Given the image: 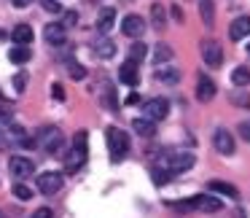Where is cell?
<instances>
[{
    "mask_svg": "<svg viewBox=\"0 0 250 218\" xmlns=\"http://www.w3.org/2000/svg\"><path fill=\"white\" fill-rule=\"evenodd\" d=\"M62 183H65V175L62 173H54V170H51V173H43L38 178V191L41 194H57V191L62 189Z\"/></svg>",
    "mask_w": 250,
    "mask_h": 218,
    "instance_id": "30bf717a",
    "label": "cell"
},
{
    "mask_svg": "<svg viewBox=\"0 0 250 218\" xmlns=\"http://www.w3.org/2000/svg\"><path fill=\"white\" fill-rule=\"evenodd\" d=\"M237 132H239V137H242L245 143H250V119H245V121H239V127H237Z\"/></svg>",
    "mask_w": 250,
    "mask_h": 218,
    "instance_id": "836d02e7",
    "label": "cell"
},
{
    "mask_svg": "<svg viewBox=\"0 0 250 218\" xmlns=\"http://www.w3.org/2000/svg\"><path fill=\"white\" fill-rule=\"evenodd\" d=\"M103 105H105V108H110V110L119 108V103H116V89L110 87V84H105V87H103Z\"/></svg>",
    "mask_w": 250,
    "mask_h": 218,
    "instance_id": "83f0119b",
    "label": "cell"
},
{
    "mask_svg": "<svg viewBox=\"0 0 250 218\" xmlns=\"http://www.w3.org/2000/svg\"><path fill=\"white\" fill-rule=\"evenodd\" d=\"M38 148H43L46 153H60L62 143H65V135H62L60 127H43V130L38 132Z\"/></svg>",
    "mask_w": 250,
    "mask_h": 218,
    "instance_id": "5b68a950",
    "label": "cell"
},
{
    "mask_svg": "<svg viewBox=\"0 0 250 218\" xmlns=\"http://www.w3.org/2000/svg\"><path fill=\"white\" fill-rule=\"evenodd\" d=\"M94 54H97L100 60H110V57L116 54V44H113L110 38H105V35H103V38L94 41Z\"/></svg>",
    "mask_w": 250,
    "mask_h": 218,
    "instance_id": "d6986e66",
    "label": "cell"
},
{
    "mask_svg": "<svg viewBox=\"0 0 250 218\" xmlns=\"http://www.w3.org/2000/svg\"><path fill=\"white\" fill-rule=\"evenodd\" d=\"M8 170H11L14 178L24 180V178H33L35 164H33V159H27V156H11L8 159Z\"/></svg>",
    "mask_w": 250,
    "mask_h": 218,
    "instance_id": "9c48e42d",
    "label": "cell"
},
{
    "mask_svg": "<svg viewBox=\"0 0 250 218\" xmlns=\"http://www.w3.org/2000/svg\"><path fill=\"white\" fill-rule=\"evenodd\" d=\"M199 49H202V60H205L207 67H221L223 49H221V44H218V41H202Z\"/></svg>",
    "mask_w": 250,
    "mask_h": 218,
    "instance_id": "52a82bcc",
    "label": "cell"
},
{
    "mask_svg": "<svg viewBox=\"0 0 250 218\" xmlns=\"http://www.w3.org/2000/svg\"><path fill=\"white\" fill-rule=\"evenodd\" d=\"M0 218H3V216H0Z\"/></svg>",
    "mask_w": 250,
    "mask_h": 218,
    "instance_id": "7bdbcfd3",
    "label": "cell"
},
{
    "mask_svg": "<svg viewBox=\"0 0 250 218\" xmlns=\"http://www.w3.org/2000/svg\"><path fill=\"white\" fill-rule=\"evenodd\" d=\"M41 6H43V11H49V14H60L62 11L60 0H41Z\"/></svg>",
    "mask_w": 250,
    "mask_h": 218,
    "instance_id": "1f68e13d",
    "label": "cell"
},
{
    "mask_svg": "<svg viewBox=\"0 0 250 218\" xmlns=\"http://www.w3.org/2000/svg\"><path fill=\"white\" fill-rule=\"evenodd\" d=\"M231 81H234V87H248V84H250V70L245 65L234 67V70H231Z\"/></svg>",
    "mask_w": 250,
    "mask_h": 218,
    "instance_id": "d4e9b609",
    "label": "cell"
},
{
    "mask_svg": "<svg viewBox=\"0 0 250 218\" xmlns=\"http://www.w3.org/2000/svg\"><path fill=\"white\" fill-rule=\"evenodd\" d=\"M132 130H135L140 137H153L156 135V121L146 119V116H137V119L132 121Z\"/></svg>",
    "mask_w": 250,
    "mask_h": 218,
    "instance_id": "e0dca14e",
    "label": "cell"
},
{
    "mask_svg": "<svg viewBox=\"0 0 250 218\" xmlns=\"http://www.w3.org/2000/svg\"><path fill=\"white\" fill-rule=\"evenodd\" d=\"M137 100H140V97H137V94H129V97H126V105H135Z\"/></svg>",
    "mask_w": 250,
    "mask_h": 218,
    "instance_id": "60d3db41",
    "label": "cell"
},
{
    "mask_svg": "<svg viewBox=\"0 0 250 218\" xmlns=\"http://www.w3.org/2000/svg\"><path fill=\"white\" fill-rule=\"evenodd\" d=\"M113 24H116V8H103V11L97 14V22H94V27H97V33L100 35H108L110 30H113Z\"/></svg>",
    "mask_w": 250,
    "mask_h": 218,
    "instance_id": "4fadbf2b",
    "label": "cell"
},
{
    "mask_svg": "<svg viewBox=\"0 0 250 218\" xmlns=\"http://www.w3.org/2000/svg\"><path fill=\"white\" fill-rule=\"evenodd\" d=\"M8 60H11L14 65H24V62L30 60V49H24V46H17V49L8 51Z\"/></svg>",
    "mask_w": 250,
    "mask_h": 218,
    "instance_id": "4316f807",
    "label": "cell"
},
{
    "mask_svg": "<svg viewBox=\"0 0 250 218\" xmlns=\"http://www.w3.org/2000/svg\"><path fill=\"white\" fill-rule=\"evenodd\" d=\"M156 167H162L164 173H169V175H178V173H183V170H191V167H194V153H191V151L164 153V156L159 159Z\"/></svg>",
    "mask_w": 250,
    "mask_h": 218,
    "instance_id": "3957f363",
    "label": "cell"
},
{
    "mask_svg": "<svg viewBox=\"0 0 250 218\" xmlns=\"http://www.w3.org/2000/svg\"><path fill=\"white\" fill-rule=\"evenodd\" d=\"M172 17H175V22H183V11L178 6H172Z\"/></svg>",
    "mask_w": 250,
    "mask_h": 218,
    "instance_id": "ab89813d",
    "label": "cell"
},
{
    "mask_svg": "<svg viewBox=\"0 0 250 218\" xmlns=\"http://www.w3.org/2000/svg\"><path fill=\"white\" fill-rule=\"evenodd\" d=\"M167 113H169V100H164V97H153V100H146V103H143V116L151 119V121L167 119Z\"/></svg>",
    "mask_w": 250,
    "mask_h": 218,
    "instance_id": "8992f818",
    "label": "cell"
},
{
    "mask_svg": "<svg viewBox=\"0 0 250 218\" xmlns=\"http://www.w3.org/2000/svg\"><path fill=\"white\" fill-rule=\"evenodd\" d=\"M51 92H54V100H60V103L65 100V92H62V87H60V84H54V87H51Z\"/></svg>",
    "mask_w": 250,
    "mask_h": 218,
    "instance_id": "74e56055",
    "label": "cell"
},
{
    "mask_svg": "<svg viewBox=\"0 0 250 218\" xmlns=\"http://www.w3.org/2000/svg\"><path fill=\"white\" fill-rule=\"evenodd\" d=\"M146 54H148V46L143 44V41H135V44L129 46V60H132V62H137V65H140V62L146 60Z\"/></svg>",
    "mask_w": 250,
    "mask_h": 218,
    "instance_id": "484cf974",
    "label": "cell"
},
{
    "mask_svg": "<svg viewBox=\"0 0 250 218\" xmlns=\"http://www.w3.org/2000/svg\"><path fill=\"white\" fill-rule=\"evenodd\" d=\"M14 87L24 89V87H27V76H14Z\"/></svg>",
    "mask_w": 250,
    "mask_h": 218,
    "instance_id": "8d00e7d4",
    "label": "cell"
},
{
    "mask_svg": "<svg viewBox=\"0 0 250 218\" xmlns=\"http://www.w3.org/2000/svg\"><path fill=\"white\" fill-rule=\"evenodd\" d=\"M121 33L126 35V38H143V33H146V19L137 17V14H126L124 19H121Z\"/></svg>",
    "mask_w": 250,
    "mask_h": 218,
    "instance_id": "ba28073f",
    "label": "cell"
},
{
    "mask_svg": "<svg viewBox=\"0 0 250 218\" xmlns=\"http://www.w3.org/2000/svg\"><path fill=\"white\" fill-rule=\"evenodd\" d=\"M76 22H78V14H76V11H67L65 17H62V24H65V30H67V27H73Z\"/></svg>",
    "mask_w": 250,
    "mask_h": 218,
    "instance_id": "e575fe53",
    "label": "cell"
},
{
    "mask_svg": "<svg viewBox=\"0 0 250 218\" xmlns=\"http://www.w3.org/2000/svg\"><path fill=\"white\" fill-rule=\"evenodd\" d=\"M169 207L175 210H205V213H218L223 207V202L212 194H196L186 202H169Z\"/></svg>",
    "mask_w": 250,
    "mask_h": 218,
    "instance_id": "7a4b0ae2",
    "label": "cell"
},
{
    "mask_svg": "<svg viewBox=\"0 0 250 218\" xmlns=\"http://www.w3.org/2000/svg\"><path fill=\"white\" fill-rule=\"evenodd\" d=\"M169 180V173H164L162 167H153V183L156 186H164Z\"/></svg>",
    "mask_w": 250,
    "mask_h": 218,
    "instance_id": "d6a6232c",
    "label": "cell"
},
{
    "mask_svg": "<svg viewBox=\"0 0 250 218\" xmlns=\"http://www.w3.org/2000/svg\"><path fill=\"white\" fill-rule=\"evenodd\" d=\"M250 35V17H237L229 27V38L231 41H242Z\"/></svg>",
    "mask_w": 250,
    "mask_h": 218,
    "instance_id": "9a60e30c",
    "label": "cell"
},
{
    "mask_svg": "<svg viewBox=\"0 0 250 218\" xmlns=\"http://www.w3.org/2000/svg\"><path fill=\"white\" fill-rule=\"evenodd\" d=\"M86 153H89V140H86V132H76V137H73V146L70 151L65 153V170L67 173H76V170L83 167V162H86Z\"/></svg>",
    "mask_w": 250,
    "mask_h": 218,
    "instance_id": "6da1fadb",
    "label": "cell"
},
{
    "mask_svg": "<svg viewBox=\"0 0 250 218\" xmlns=\"http://www.w3.org/2000/svg\"><path fill=\"white\" fill-rule=\"evenodd\" d=\"M30 218H54V213H51L49 207H41V210H35Z\"/></svg>",
    "mask_w": 250,
    "mask_h": 218,
    "instance_id": "d590c367",
    "label": "cell"
},
{
    "mask_svg": "<svg viewBox=\"0 0 250 218\" xmlns=\"http://www.w3.org/2000/svg\"><path fill=\"white\" fill-rule=\"evenodd\" d=\"M212 97H215V84L207 76H199V81H196V100L199 103H210Z\"/></svg>",
    "mask_w": 250,
    "mask_h": 218,
    "instance_id": "2e32d148",
    "label": "cell"
},
{
    "mask_svg": "<svg viewBox=\"0 0 250 218\" xmlns=\"http://www.w3.org/2000/svg\"><path fill=\"white\" fill-rule=\"evenodd\" d=\"M231 103L242 105V108H250V94L248 92H231Z\"/></svg>",
    "mask_w": 250,
    "mask_h": 218,
    "instance_id": "4dcf8cb0",
    "label": "cell"
},
{
    "mask_svg": "<svg viewBox=\"0 0 250 218\" xmlns=\"http://www.w3.org/2000/svg\"><path fill=\"white\" fill-rule=\"evenodd\" d=\"M105 143H108V151H110V159L113 162H121L129 151V135L119 127H108L105 130Z\"/></svg>",
    "mask_w": 250,
    "mask_h": 218,
    "instance_id": "277c9868",
    "label": "cell"
},
{
    "mask_svg": "<svg viewBox=\"0 0 250 218\" xmlns=\"http://www.w3.org/2000/svg\"><path fill=\"white\" fill-rule=\"evenodd\" d=\"M164 22H167L164 6H162V3H153V6H151V24H153L156 30H162V27H164Z\"/></svg>",
    "mask_w": 250,
    "mask_h": 218,
    "instance_id": "cb8c5ba5",
    "label": "cell"
},
{
    "mask_svg": "<svg viewBox=\"0 0 250 218\" xmlns=\"http://www.w3.org/2000/svg\"><path fill=\"white\" fill-rule=\"evenodd\" d=\"M14 196L19 202H30L33 199V191H30V186H24V180H19V183H14Z\"/></svg>",
    "mask_w": 250,
    "mask_h": 218,
    "instance_id": "f546056e",
    "label": "cell"
},
{
    "mask_svg": "<svg viewBox=\"0 0 250 218\" xmlns=\"http://www.w3.org/2000/svg\"><path fill=\"white\" fill-rule=\"evenodd\" d=\"M212 146H215V151L223 153V156H231L234 148H237V146H234V135L229 130H223V127H221V130H215V135H212Z\"/></svg>",
    "mask_w": 250,
    "mask_h": 218,
    "instance_id": "8fae6325",
    "label": "cell"
},
{
    "mask_svg": "<svg viewBox=\"0 0 250 218\" xmlns=\"http://www.w3.org/2000/svg\"><path fill=\"white\" fill-rule=\"evenodd\" d=\"M30 3H33V0H11V6H14V8H27Z\"/></svg>",
    "mask_w": 250,
    "mask_h": 218,
    "instance_id": "f35d334b",
    "label": "cell"
},
{
    "mask_svg": "<svg viewBox=\"0 0 250 218\" xmlns=\"http://www.w3.org/2000/svg\"><path fill=\"white\" fill-rule=\"evenodd\" d=\"M167 60H172V49H169L167 44H159L156 49H153V62L162 65V62H167Z\"/></svg>",
    "mask_w": 250,
    "mask_h": 218,
    "instance_id": "f1b7e54d",
    "label": "cell"
},
{
    "mask_svg": "<svg viewBox=\"0 0 250 218\" xmlns=\"http://www.w3.org/2000/svg\"><path fill=\"white\" fill-rule=\"evenodd\" d=\"M156 81H162V84H178L180 81V70H178V67H162V70H156Z\"/></svg>",
    "mask_w": 250,
    "mask_h": 218,
    "instance_id": "7402d4cb",
    "label": "cell"
},
{
    "mask_svg": "<svg viewBox=\"0 0 250 218\" xmlns=\"http://www.w3.org/2000/svg\"><path fill=\"white\" fill-rule=\"evenodd\" d=\"M43 41H46V44H51V46H62V44L67 41L65 24H62V22H49V24H43Z\"/></svg>",
    "mask_w": 250,
    "mask_h": 218,
    "instance_id": "7c38bea8",
    "label": "cell"
},
{
    "mask_svg": "<svg viewBox=\"0 0 250 218\" xmlns=\"http://www.w3.org/2000/svg\"><path fill=\"white\" fill-rule=\"evenodd\" d=\"M0 38H3V30H0Z\"/></svg>",
    "mask_w": 250,
    "mask_h": 218,
    "instance_id": "b9f144b4",
    "label": "cell"
},
{
    "mask_svg": "<svg viewBox=\"0 0 250 218\" xmlns=\"http://www.w3.org/2000/svg\"><path fill=\"white\" fill-rule=\"evenodd\" d=\"M210 191H215V194H221V196H229V199H239L237 186L226 183V180H210Z\"/></svg>",
    "mask_w": 250,
    "mask_h": 218,
    "instance_id": "ffe728a7",
    "label": "cell"
},
{
    "mask_svg": "<svg viewBox=\"0 0 250 218\" xmlns=\"http://www.w3.org/2000/svg\"><path fill=\"white\" fill-rule=\"evenodd\" d=\"M11 38L17 46H30L35 35H33V27H30V24H17V27L11 30Z\"/></svg>",
    "mask_w": 250,
    "mask_h": 218,
    "instance_id": "ac0fdd59",
    "label": "cell"
},
{
    "mask_svg": "<svg viewBox=\"0 0 250 218\" xmlns=\"http://www.w3.org/2000/svg\"><path fill=\"white\" fill-rule=\"evenodd\" d=\"M65 67H67V73H70L73 81H83V78H86V67H83L81 62H76L73 57H67V60H65Z\"/></svg>",
    "mask_w": 250,
    "mask_h": 218,
    "instance_id": "44dd1931",
    "label": "cell"
},
{
    "mask_svg": "<svg viewBox=\"0 0 250 218\" xmlns=\"http://www.w3.org/2000/svg\"><path fill=\"white\" fill-rule=\"evenodd\" d=\"M199 17L205 19L207 27H212V22H215V8H212V0H199Z\"/></svg>",
    "mask_w": 250,
    "mask_h": 218,
    "instance_id": "603a6c76",
    "label": "cell"
},
{
    "mask_svg": "<svg viewBox=\"0 0 250 218\" xmlns=\"http://www.w3.org/2000/svg\"><path fill=\"white\" fill-rule=\"evenodd\" d=\"M119 81L126 84V87H135L137 81H140V73H137V62L126 60L124 65L119 67Z\"/></svg>",
    "mask_w": 250,
    "mask_h": 218,
    "instance_id": "5bb4252c",
    "label": "cell"
}]
</instances>
